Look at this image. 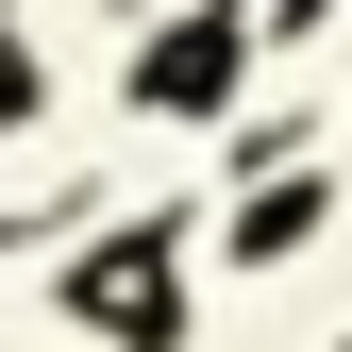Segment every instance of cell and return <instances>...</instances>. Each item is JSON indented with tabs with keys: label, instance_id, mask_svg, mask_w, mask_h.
<instances>
[{
	"label": "cell",
	"instance_id": "obj_1",
	"mask_svg": "<svg viewBox=\"0 0 352 352\" xmlns=\"http://www.w3.org/2000/svg\"><path fill=\"white\" fill-rule=\"evenodd\" d=\"M235 84V34H168V67H151V101H218Z\"/></svg>",
	"mask_w": 352,
	"mask_h": 352
}]
</instances>
